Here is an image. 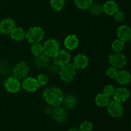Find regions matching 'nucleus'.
<instances>
[{
    "label": "nucleus",
    "instance_id": "f257e3e1",
    "mask_svg": "<svg viewBox=\"0 0 131 131\" xmlns=\"http://www.w3.org/2000/svg\"><path fill=\"white\" fill-rule=\"evenodd\" d=\"M43 101L50 106H60L63 102L64 94L60 88L56 86H49L43 90L42 92Z\"/></svg>",
    "mask_w": 131,
    "mask_h": 131
},
{
    "label": "nucleus",
    "instance_id": "f03ea898",
    "mask_svg": "<svg viewBox=\"0 0 131 131\" xmlns=\"http://www.w3.org/2000/svg\"><path fill=\"white\" fill-rule=\"evenodd\" d=\"M58 73L61 81L65 83H70L76 75V69L72 64L69 63L60 67Z\"/></svg>",
    "mask_w": 131,
    "mask_h": 131
},
{
    "label": "nucleus",
    "instance_id": "7ed1b4c3",
    "mask_svg": "<svg viewBox=\"0 0 131 131\" xmlns=\"http://www.w3.org/2000/svg\"><path fill=\"white\" fill-rule=\"evenodd\" d=\"M45 36L44 30L40 26H33L26 32V38L30 43H40Z\"/></svg>",
    "mask_w": 131,
    "mask_h": 131
},
{
    "label": "nucleus",
    "instance_id": "20e7f679",
    "mask_svg": "<svg viewBox=\"0 0 131 131\" xmlns=\"http://www.w3.org/2000/svg\"><path fill=\"white\" fill-rule=\"evenodd\" d=\"M29 71V67L28 64L25 61H19L15 64L13 67L12 72V75L17 79H23L26 78Z\"/></svg>",
    "mask_w": 131,
    "mask_h": 131
},
{
    "label": "nucleus",
    "instance_id": "39448f33",
    "mask_svg": "<svg viewBox=\"0 0 131 131\" xmlns=\"http://www.w3.org/2000/svg\"><path fill=\"white\" fill-rule=\"evenodd\" d=\"M43 47V54L49 58H52L60 51V43L54 38H49L44 42Z\"/></svg>",
    "mask_w": 131,
    "mask_h": 131
},
{
    "label": "nucleus",
    "instance_id": "423d86ee",
    "mask_svg": "<svg viewBox=\"0 0 131 131\" xmlns=\"http://www.w3.org/2000/svg\"><path fill=\"white\" fill-rule=\"evenodd\" d=\"M4 88L10 93H16L20 91L21 83L19 79L14 76H9L5 79L3 83Z\"/></svg>",
    "mask_w": 131,
    "mask_h": 131
},
{
    "label": "nucleus",
    "instance_id": "0eeeda50",
    "mask_svg": "<svg viewBox=\"0 0 131 131\" xmlns=\"http://www.w3.org/2000/svg\"><path fill=\"white\" fill-rule=\"evenodd\" d=\"M109 63L111 66L116 69H120L125 66L127 64V58L122 52H115L109 56Z\"/></svg>",
    "mask_w": 131,
    "mask_h": 131
},
{
    "label": "nucleus",
    "instance_id": "6e6552de",
    "mask_svg": "<svg viewBox=\"0 0 131 131\" xmlns=\"http://www.w3.org/2000/svg\"><path fill=\"white\" fill-rule=\"evenodd\" d=\"M107 111L109 115L112 117L120 118L124 113V107L121 102L113 100L107 105Z\"/></svg>",
    "mask_w": 131,
    "mask_h": 131
},
{
    "label": "nucleus",
    "instance_id": "1a4fd4ad",
    "mask_svg": "<svg viewBox=\"0 0 131 131\" xmlns=\"http://www.w3.org/2000/svg\"><path fill=\"white\" fill-rule=\"evenodd\" d=\"M40 86L38 84L37 79L33 77L25 78L21 83V87L27 92H35L39 89Z\"/></svg>",
    "mask_w": 131,
    "mask_h": 131
},
{
    "label": "nucleus",
    "instance_id": "9d476101",
    "mask_svg": "<svg viewBox=\"0 0 131 131\" xmlns=\"http://www.w3.org/2000/svg\"><path fill=\"white\" fill-rule=\"evenodd\" d=\"M52 58L54 63L58 65L59 67H61L65 64L69 63L71 58V56L69 51L67 50H60Z\"/></svg>",
    "mask_w": 131,
    "mask_h": 131
},
{
    "label": "nucleus",
    "instance_id": "9b49d317",
    "mask_svg": "<svg viewBox=\"0 0 131 131\" xmlns=\"http://www.w3.org/2000/svg\"><path fill=\"white\" fill-rule=\"evenodd\" d=\"M15 27V20L10 17L5 18L0 21V32L2 35H10Z\"/></svg>",
    "mask_w": 131,
    "mask_h": 131
},
{
    "label": "nucleus",
    "instance_id": "f8f14e48",
    "mask_svg": "<svg viewBox=\"0 0 131 131\" xmlns=\"http://www.w3.org/2000/svg\"><path fill=\"white\" fill-rule=\"evenodd\" d=\"M72 64L76 70H83L88 67L89 60L84 54H78L74 58Z\"/></svg>",
    "mask_w": 131,
    "mask_h": 131
},
{
    "label": "nucleus",
    "instance_id": "ddd939ff",
    "mask_svg": "<svg viewBox=\"0 0 131 131\" xmlns=\"http://www.w3.org/2000/svg\"><path fill=\"white\" fill-rule=\"evenodd\" d=\"M130 91L128 88L125 87H120L115 89L113 96L114 100L122 103L127 101L128 99L130 97Z\"/></svg>",
    "mask_w": 131,
    "mask_h": 131
},
{
    "label": "nucleus",
    "instance_id": "4468645a",
    "mask_svg": "<svg viewBox=\"0 0 131 131\" xmlns=\"http://www.w3.org/2000/svg\"><path fill=\"white\" fill-rule=\"evenodd\" d=\"M51 115L54 120L59 123H61L66 120L67 118V113L65 108L61 106H55L54 108L52 110Z\"/></svg>",
    "mask_w": 131,
    "mask_h": 131
},
{
    "label": "nucleus",
    "instance_id": "2eb2a0df",
    "mask_svg": "<svg viewBox=\"0 0 131 131\" xmlns=\"http://www.w3.org/2000/svg\"><path fill=\"white\" fill-rule=\"evenodd\" d=\"M79 43V40L78 36L74 34L69 35L65 37L63 41V45L65 48L69 51L75 49L78 47Z\"/></svg>",
    "mask_w": 131,
    "mask_h": 131
},
{
    "label": "nucleus",
    "instance_id": "dca6fc26",
    "mask_svg": "<svg viewBox=\"0 0 131 131\" xmlns=\"http://www.w3.org/2000/svg\"><path fill=\"white\" fill-rule=\"evenodd\" d=\"M103 12L108 15H114L120 10L119 5L116 1L110 0L106 1L102 5Z\"/></svg>",
    "mask_w": 131,
    "mask_h": 131
},
{
    "label": "nucleus",
    "instance_id": "f3484780",
    "mask_svg": "<svg viewBox=\"0 0 131 131\" xmlns=\"http://www.w3.org/2000/svg\"><path fill=\"white\" fill-rule=\"evenodd\" d=\"M116 34L119 39L124 42L131 40V28L129 26H120L117 29Z\"/></svg>",
    "mask_w": 131,
    "mask_h": 131
},
{
    "label": "nucleus",
    "instance_id": "a211bd4d",
    "mask_svg": "<svg viewBox=\"0 0 131 131\" xmlns=\"http://www.w3.org/2000/svg\"><path fill=\"white\" fill-rule=\"evenodd\" d=\"M115 79L116 83L120 85H126L130 82L131 74L127 70H120L118 71Z\"/></svg>",
    "mask_w": 131,
    "mask_h": 131
},
{
    "label": "nucleus",
    "instance_id": "6ab92c4d",
    "mask_svg": "<svg viewBox=\"0 0 131 131\" xmlns=\"http://www.w3.org/2000/svg\"><path fill=\"white\" fill-rule=\"evenodd\" d=\"M10 35L12 39L14 40V41L20 42L26 38V31L23 28L20 27H15L10 33Z\"/></svg>",
    "mask_w": 131,
    "mask_h": 131
},
{
    "label": "nucleus",
    "instance_id": "aec40b11",
    "mask_svg": "<svg viewBox=\"0 0 131 131\" xmlns=\"http://www.w3.org/2000/svg\"><path fill=\"white\" fill-rule=\"evenodd\" d=\"M111 101V97L107 95L104 93H99L95 98V102L96 105L101 107H107Z\"/></svg>",
    "mask_w": 131,
    "mask_h": 131
},
{
    "label": "nucleus",
    "instance_id": "412c9836",
    "mask_svg": "<svg viewBox=\"0 0 131 131\" xmlns=\"http://www.w3.org/2000/svg\"><path fill=\"white\" fill-rule=\"evenodd\" d=\"M35 65L38 69H44L49 65V58L44 54L35 56L34 60Z\"/></svg>",
    "mask_w": 131,
    "mask_h": 131
},
{
    "label": "nucleus",
    "instance_id": "4be33fe9",
    "mask_svg": "<svg viewBox=\"0 0 131 131\" xmlns=\"http://www.w3.org/2000/svg\"><path fill=\"white\" fill-rule=\"evenodd\" d=\"M63 103L67 108L73 109L77 104V98L74 95L69 94L64 97Z\"/></svg>",
    "mask_w": 131,
    "mask_h": 131
},
{
    "label": "nucleus",
    "instance_id": "5701e85b",
    "mask_svg": "<svg viewBox=\"0 0 131 131\" xmlns=\"http://www.w3.org/2000/svg\"><path fill=\"white\" fill-rule=\"evenodd\" d=\"M93 3V0H74L75 6L81 10H88Z\"/></svg>",
    "mask_w": 131,
    "mask_h": 131
},
{
    "label": "nucleus",
    "instance_id": "b1692460",
    "mask_svg": "<svg viewBox=\"0 0 131 131\" xmlns=\"http://www.w3.org/2000/svg\"><path fill=\"white\" fill-rule=\"evenodd\" d=\"M88 10H90L91 14L94 16H99L103 12L102 5H101L99 3L97 2H93Z\"/></svg>",
    "mask_w": 131,
    "mask_h": 131
},
{
    "label": "nucleus",
    "instance_id": "393cba45",
    "mask_svg": "<svg viewBox=\"0 0 131 131\" xmlns=\"http://www.w3.org/2000/svg\"><path fill=\"white\" fill-rule=\"evenodd\" d=\"M124 47H125V42L119 38L114 40L111 44V49L115 52H122Z\"/></svg>",
    "mask_w": 131,
    "mask_h": 131
},
{
    "label": "nucleus",
    "instance_id": "a878e982",
    "mask_svg": "<svg viewBox=\"0 0 131 131\" xmlns=\"http://www.w3.org/2000/svg\"><path fill=\"white\" fill-rule=\"evenodd\" d=\"M30 50L32 54L34 55L35 56H38L42 54H43V45L40 43H32Z\"/></svg>",
    "mask_w": 131,
    "mask_h": 131
},
{
    "label": "nucleus",
    "instance_id": "bb28decb",
    "mask_svg": "<svg viewBox=\"0 0 131 131\" xmlns=\"http://www.w3.org/2000/svg\"><path fill=\"white\" fill-rule=\"evenodd\" d=\"M50 5L55 11H60L65 6V0H50Z\"/></svg>",
    "mask_w": 131,
    "mask_h": 131
},
{
    "label": "nucleus",
    "instance_id": "cd10ccee",
    "mask_svg": "<svg viewBox=\"0 0 131 131\" xmlns=\"http://www.w3.org/2000/svg\"><path fill=\"white\" fill-rule=\"evenodd\" d=\"M93 124L89 121H84L79 125V131H92L93 130Z\"/></svg>",
    "mask_w": 131,
    "mask_h": 131
},
{
    "label": "nucleus",
    "instance_id": "c85d7f7f",
    "mask_svg": "<svg viewBox=\"0 0 131 131\" xmlns=\"http://www.w3.org/2000/svg\"><path fill=\"white\" fill-rule=\"evenodd\" d=\"M37 80L38 81L40 86H44L47 84V83L49 81V75L46 74H40L38 75L37 78Z\"/></svg>",
    "mask_w": 131,
    "mask_h": 131
},
{
    "label": "nucleus",
    "instance_id": "c756f323",
    "mask_svg": "<svg viewBox=\"0 0 131 131\" xmlns=\"http://www.w3.org/2000/svg\"><path fill=\"white\" fill-rule=\"evenodd\" d=\"M118 73V70L116 68L114 67L113 66H110V67H108L106 71V75H107L108 78H112V79H115V77H116V74Z\"/></svg>",
    "mask_w": 131,
    "mask_h": 131
},
{
    "label": "nucleus",
    "instance_id": "7c9ffc66",
    "mask_svg": "<svg viewBox=\"0 0 131 131\" xmlns=\"http://www.w3.org/2000/svg\"><path fill=\"white\" fill-rule=\"evenodd\" d=\"M115 89L116 88L114 87L113 85H112V84H107V85L105 86L104 88L103 93H104L105 94L110 96V97H111V96L113 95Z\"/></svg>",
    "mask_w": 131,
    "mask_h": 131
},
{
    "label": "nucleus",
    "instance_id": "2f4dec72",
    "mask_svg": "<svg viewBox=\"0 0 131 131\" xmlns=\"http://www.w3.org/2000/svg\"><path fill=\"white\" fill-rule=\"evenodd\" d=\"M114 17H115V20L118 23H122V22L124 21L125 19V13L124 12L120 11V10L114 15Z\"/></svg>",
    "mask_w": 131,
    "mask_h": 131
},
{
    "label": "nucleus",
    "instance_id": "473e14b6",
    "mask_svg": "<svg viewBox=\"0 0 131 131\" xmlns=\"http://www.w3.org/2000/svg\"><path fill=\"white\" fill-rule=\"evenodd\" d=\"M47 67V69H48L49 72L51 73V74H55V73L59 72L60 67H59L58 65H56L55 63H53V64H51V65H49Z\"/></svg>",
    "mask_w": 131,
    "mask_h": 131
},
{
    "label": "nucleus",
    "instance_id": "72a5a7b5",
    "mask_svg": "<svg viewBox=\"0 0 131 131\" xmlns=\"http://www.w3.org/2000/svg\"><path fill=\"white\" fill-rule=\"evenodd\" d=\"M68 131H79V129H75V128H72V129H69V130Z\"/></svg>",
    "mask_w": 131,
    "mask_h": 131
},
{
    "label": "nucleus",
    "instance_id": "f704fd0d",
    "mask_svg": "<svg viewBox=\"0 0 131 131\" xmlns=\"http://www.w3.org/2000/svg\"><path fill=\"white\" fill-rule=\"evenodd\" d=\"M130 125H131V122H130Z\"/></svg>",
    "mask_w": 131,
    "mask_h": 131
},
{
    "label": "nucleus",
    "instance_id": "c9c22d12",
    "mask_svg": "<svg viewBox=\"0 0 131 131\" xmlns=\"http://www.w3.org/2000/svg\"><path fill=\"white\" fill-rule=\"evenodd\" d=\"M0 34H1V32H0Z\"/></svg>",
    "mask_w": 131,
    "mask_h": 131
}]
</instances>
